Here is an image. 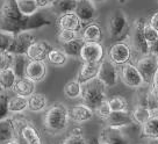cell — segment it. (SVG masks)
<instances>
[{
    "label": "cell",
    "mask_w": 158,
    "mask_h": 144,
    "mask_svg": "<svg viewBox=\"0 0 158 144\" xmlns=\"http://www.w3.org/2000/svg\"><path fill=\"white\" fill-rule=\"evenodd\" d=\"M49 8L40 10L33 15H23L20 12L16 0H1L0 2V30L19 34L43 28L52 23V12Z\"/></svg>",
    "instance_id": "1"
},
{
    "label": "cell",
    "mask_w": 158,
    "mask_h": 144,
    "mask_svg": "<svg viewBox=\"0 0 158 144\" xmlns=\"http://www.w3.org/2000/svg\"><path fill=\"white\" fill-rule=\"evenodd\" d=\"M70 110L63 102H54L45 109L43 127L47 133L58 135L65 131L70 123Z\"/></svg>",
    "instance_id": "2"
},
{
    "label": "cell",
    "mask_w": 158,
    "mask_h": 144,
    "mask_svg": "<svg viewBox=\"0 0 158 144\" xmlns=\"http://www.w3.org/2000/svg\"><path fill=\"white\" fill-rule=\"evenodd\" d=\"M106 88L107 87L104 85V83L98 78L86 81L83 84V89H81V95H80L81 102L87 105L94 110L99 104H101L104 100L107 99Z\"/></svg>",
    "instance_id": "3"
},
{
    "label": "cell",
    "mask_w": 158,
    "mask_h": 144,
    "mask_svg": "<svg viewBox=\"0 0 158 144\" xmlns=\"http://www.w3.org/2000/svg\"><path fill=\"white\" fill-rule=\"evenodd\" d=\"M144 22H145V19L144 18H139V19H136V20L134 21L133 25L130 26L128 37L129 40H130L129 44H130L131 50H133V58L135 55L138 58L139 56L147 55V54L150 52V47H149L148 42H147L143 34Z\"/></svg>",
    "instance_id": "4"
},
{
    "label": "cell",
    "mask_w": 158,
    "mask_h": 144,
    "mask_svg": "<svg viewBox=\"0 0 158 144\" xmlns=\"http://www.w3.org/2000/svg\"><path fill=\"white\" fill-rule=\"evenodd\" d=\"M107 30L109 36L115 41H122L128 37L130 25L127 14L122 10H115L107 20Z\"/></svg>",
    "instance_id": "5"
},
{
    "label": "cell",
    "mask_w": 158,
    "mask_h": 144,
    "mask_svg": "<svg viewBox=\"0 0 158 144\" xmlns=\"http://www.w3.org/2000/svg\"><path fill=\"white\" fill-rule=\"evenodd\" d=\"M15 125L19 137L23 144H43L40 131L33 122L22 117L20 114L14 115Z\"/></svg>",
    "instance_id": "6"
},
{
    "label": "cell",
    "mask_w": 158,
    "mask_h": 144,
    "mask_svg": "<svg viewBox=\"0 0 158 144\" xmlns=\"http://www.w3.org/2000/svg\"><path fill=\"white\" fill-rule=\"evenodd\" d=\"M106 57L118 66L133 60V50L127 41H115L106 51Z\"/></svg>",
    "instance_id": "7"
},
{
    "label": "cell",
    "mask_w": 158,
    "mask_h": 144,
    "mask_svg": "<svg viewBox=\"0 0 158 144\" xmlns=\"http://www.w3.org/2000/svg\"><path fill=\"white\" fill-rule=\"evenodd\" d=\"M136 65L139 73L142 76L145 85H151L153 81V77L156 75L158 68V56L149 52L147 55L139 56L137 60L134 62Z\"/></svg>",
    "instance_id": "8"
},
{
    "label": "cell",
    "mask_w": 158,
    "mask_h": 144,
    "mask_svg": "<svg viewBox=\"0 0 158 144\" xmlns=\"http://www.w3.org/2000/svg\"><path fill=\"white\" fill-rule=\"evenodd\" d=\"M118 68H120L118 69L120 70V79L122 80V83L126 86L134 89H139L143 86H147L144 84V80L139 73V71L133 62L126 63Z\"/></svg>",
    "instance_id": "9"
},
{
    "label": "cell",
    "mask_w": 158,
    "mask_h": 144,
    "mask_svg": "<svg viewBox=\"0 0 158 144\" xmlns=\"http://www.w3.org/2000/svg\"><path fill=\"white\" fill-rule=\"evenodd\" d=\"M99 80H101L106 87H113L118 83L120 79V70L116 64H114L112 60H109L107 57L99 63Z\"/></svg>",
    "instance_id": "10"
},
{
    "label": "cell",
    "mask_w": 158,
    "mask_h": 144,
    "mask_svg": "<svg viewBox=\"0 0 158 144\" xmlns=\"http://www.w3.org/2000/svg\"><path fill=\"white\" fill-rule=\"evenodd\" d=\"M106 57V50L101 42H85L79 58L83 63H100Z\"/></svg>",
    "instance_id": "11"
},
{
    "label": "cell",
    "mask_w": 158,
    "mask_h": 144,
    "mask_svg": "<svg viewBox=\"0 0 158 144\" xmlns=\"http://www.w3.org/2000/svg\"><path fill=\"white\" fill-rule=\"evenodd\" d=\"M73 12L84 26L89 22H93L98 16V10L92 0H77Z\"/></svg>",
    "instance_id": "12"
},
{
    "label": "cell",
    "mask_w": 158,
    "mask_h": 144,
    "mask_svg": "<svg viewBox=\"0 0 158 144\" xmlns=\"http://www.w3.org/2000/svg\"><path fill=\"white\" fill-rule=\"evenodd\" d=\"M35 41L36 37L30 31H22L19 34H15L13 36V41L10 43L8 51L13 55H26L30 44Z\"/></svg>",
    "instance_id": "13"
},
{
    "label": "cell",
    "mask_w": 158,
    "mask_h": 144,
    "mask_svg": "<svg viewBox=\"0 0 158 144\" xmlns=\"http://www.w3.org/2000/svg\"><path fill=\"white\" fill-rule=\"evenodd\" d=\"M48 73V66L45 60H28L26 66L25 77L34 83H40L44 80Z\"/></svg>",
    "instance_id": "14"
},
{
    "label": "cell",
    "mask_w": 158,
    "mask_h": 144,
    "mask_svg": "<svg viewBox=\"0 0 158 144\" xmlns=\"http://www.w3.org/2000/svg\"><path fill=\"white\" fill-rule=\"evenodd\" d=\"M107 127L110 128H116V129H122L126 127H131L135 125L133 116H131V110H121V112H112L110 116L106 121Z\"/></svg>",
    "instance_id": "15"
},
{
    "label": "cell",
    "mask_w": 158,
    "mask_h": 144,
    "mask_svg": "<svg viewBox=\"0 0 158 144\" xmlns=\"http://www.w3.org/2000/svg\"><path fill=\"white\" fill-rule=\"evenodd\" d=\"M51 48H52V45L50 44L48 41L36 40L30 44L26 52V56L30 60H45L48 52L51 50Z\"/></svg>",
    "instance_id": "16"
},
{
    "label": "cell",
    "mask_w": 158,
    "mask_h": 144,
    "mask_svg": "<svg viewBox=\"0 0 158 144\" xmlns=\"http://www.w3.org/2000/svg\"><path fill=\"white\" fill-rule=\"evenodd\" d=\"M57 27H58V29L74 30L80 34L84 25L74 12H69V13L57 16Z\"/></svg>",
    "instance_id": "17"
},
{
    "label": "cell",
    "mask_w": 158,
    "mask_h": 144,
    "mask_svg": "<svg viewBox=\"0 0 158 144\" xmlns=\"http://www.w3.org/2000/svg\"><path fill=\"white\" fill-rule=\"evenodd\" d=\"M99 139L106 144H130L127 136L121 131V129L106 127L100 131Z\"/></svg>",
    "instance_id": "18"
},
{
    "label": "cell",
    "mask_w": 158,
    "mask_h": 144,
    "mask_svg": "<svg viewBox=\"0 0 158 144\" xmlns=\"http://www.w3.org/2000/svg\"><path fill=\"white\" fill-rule=\"evenodd\" d=\"M94 116V110L89 107L85 104H78L74 107H72V109L70 110V120L73 121L74 123H85L89 122V120H92Z\"/></svg>",
    "instance_id": "19"
},
{
    "label": "cell",
    "mask_w": 158,
    "mask_h": 144,
    "mask_svg": "<svg viewBox=\"0 0 158 144\" xmlns=\"http://www.w3.org/2000/svg\"><path fill=\"white\" fill-rule=\"evenodd\" d=\"M80 36L85 42H101L104 39V31L101 26L93 21L83 27Z\"/></svg>",
    "instance_id": "20"
},
{
    "label": "cell",
    "mask_w": 158,
    "mask_h": 144,
    "mask_svg": "<svg viewBox=\"0 0 158 144\" xmlns=\"http://www.w3.org/2000/svg\"><path fill=\"white\" fill-rule=\"evenodd\" d=\"M16 137H18V131H16L14 117L7 116L5 119L0 120V141L6 142L8 139Z\"/></svg>",
    "instance_id": "21"
},
{
    "label": "cell",
    "mask_w": 158,
    "mask_h": 144,
    "mask_svg": "<svg viewBox=\"0 0 158 144\" xmlns=\"http://www.w3.org/2000/svg\"><path fill=\"white\" fill-rule=\"evenodd\" d=\"M35 87H36V83L31 81V80L26 78V77H22V78L16 79L14 86L12 88V92L14 94L28 98L29 95H31L35 92Z\"/></svg>",
    "instance_id": "22"
},
{
    "label": "cell",
    "mask_w": 158,
    "mask_h": 144,
    "mask_svg": "<svg viewBox=\"0 0 158 144\" xmlns=\"http://www.w3.org/2000/svg\"><path fill=\"white\" fill-rule=\"evenodd\" d=\"M99 63H83L79 68L77 80L80 84H84L86 81L94 79L98 77Z\"/></svg>",
    "instance_id": "23"
},
{
    "label": "cell",
    "mask_w": 158,
    "mask_h": 144,
    "mask_svg": "<svg viewBox=\"0 0 158 144\" xmlns=\"http://www.w3.org/2000/svg\"><path fill=\"white\" fill-rule=\"evenodd\" d=\"M28 108L27 109L33 112V113H40L43 112L48 108L49 102H48V98L45 97L43 93H37L34 92L31 95H29L28 98Z\"/></svg>",
    "instance_id": "24"
},
{
    "label": "cell",
    "mask_w": 158,
    "mask_h": 144,
    "mask_svg": "<svg viewBox=\"0 0 158 144\" xmlns=\"http://www.w3.org/2000/svg\"><path fill=\"white\" fill-rule=\"evenodd\" d=\"M7 108H8L10 114H22L28 108V99L25 97H21V95L13 94L12 97H8Z\"/></svg>",
    "instance_id": "25"
},
{
    "label": "cell",
    "mask_w": 158,
    "mask_h": 144,
    "mask_svg": "<svg viewBox=\"0 0 158 144\" xmlns=\"http://www.w3.org/2000/svg\"><path fill=\"white\" fill-rule=\"evenodd\" d=\"M152 114H155V112H152L151 109H149L147 106L141 104H136L135 107L131 109V116H133L134 121L136 124L142 125L144 124Z\"/></svg>",
    "instance_id": "26"
},
{
    "label": "cell",
    "mask_w": 158,
    "mask_h": 144,
    "mask_svg": "<svg viewBox=\"0 0 158 144\" xmlns=\"http://www.w3.org/2000/svg\"><path fill=\"white\" fill-rule=\"evenodd\" d=\"M76 1L74 0H55L49 7V10L56 15V18L58 15L65 14L69 12H73Z\"/></svg>",
    "instance_id": "27"
},
{
    "label": "cell",
    "mask_w": 158,
    "mask_h": 144,
    "mask_svg": "<svg viewBox=\"0 0 158 144\" xmlns=\"http://www.w3.org/2000/svg\"><path fill=\"white\" fill-rule=\"evenodd\" d=\"M68 60L69 57L65 54L62 49H57V48H51L49 52H48V56H47V62L49 64L54 65V66H64L66 63H68Z\"/></svg>",
    "instance_id": "28"
},
{
    "label": "cell",
    "mask_w": 158,
    "mask_h": 144,
    "mask_svg": "<svg viewBox=\"0 0 158 144\" xmlns=\"http://www.w3.org/2000/svg\"><path fill=\"white\" fill-rule=\"evenodd\" d=\"M84 43H85V41L83 40V37L79 35L77 39L70 41L68 43L62 44V50L68 55V57H79Z\"/></svg>",
    "instance_id": "29"
},
{
    "label": "cell",
    "mask_w": 158,
    "mask_h": 144,
    "mask_svg": "<svg viewBox=\"0 0 158 144\" xmlns=\"http://www.w3.org/2000/svg\"><path fill=\"white\" fill-rule=\"evenodd\" d=\"M16 79H18V77H16L14 70L12 68L0 71V85L5 92L12 91Z\"/></svg>",
    "instance_id": "30"
},
{
    "label": "cell",
    "mask_w": 158,
    "mask_h": 144,
    "mask_svg": "<svg viewBox=\"0 0 158 144\" xmlns=\"http://www.w3.org/2000/svg\"><path fill=\"white\" fill-rule=\"evenodd\" d=\"M81 89H83V84H80L78 80H70L64 86V95L71 100L79 99L81 95Z\"/></svg>",
    "instance_id": "31"
},
{
    "label": "cell",
    "mask_w": 158,
    "mask_h": 144,
    "mask_svg": "<svg viewBox=\"0 0 158 144\" xmlns=\"http://www.w3.org/2000/svg\"><path fill=\"white\" fill-rule=\"evenodd\" d=\"M60 144H87V141L83 133V128L81 127L73 128L72 131L62 141Z\"/></svg>",
    "instance_id": "32"
},
{
    "label": "cell",
    "mask_w": 158,
    "mask_h": 144,
    "mask_svg": "<svg viewBox=\"0 0 158 144\" xmlns=\"http://www.w3.org/2000/svg\"><path fill=\"white\" fill-rule=\"evenodd\" d=\"M28 60H29L26 55H14V60H13L12 69L14 70L15 75H16L18 78L25 77L26 66H27Z\"/></svg>",
    "instance_id": "33"
},
{
    "label": "cell",
    "mask_w": 158,
    "mask_h": 144,
    "mask_svg": "<svg viewBox=\"0 0 158 144\" xmlns=\"http://www.w3.org/2000/svg\"><path fill=\"white\" fill-rule=\"evenodd\" d=\"M20 12L23 15H33L40 10L36 0H16Z\"/></svg>",
    "instance_id": "34"
},
{
    "label": "cell",
    "mask_w": 158,
    "mask_h": 144,
    "mask_svg": "<svg viewBox=\"0 0 158 144\" xmlns=\"http://www.w3.org/2000/svg\"><path fill=\"white\" fill-rule=\"evenodd\" d=\"M108 102L112 108V112H121V110L129 109L128 102L122 95H113L110 99H108Z\"/></svg>",
    "instance_id": "35"
},
{
    "label": "cell",
    "mask_w": 158,
    "mask_h": 144,
    "mask_svg": "<svg viewBox=\"0 0 158 144\" xmlns=\"http://www.w3.org/2000/svg\"><path fill=\"white\" fill-rule=\"evenodd\" d=\"M94 114L98 116L100 120H102V121H107L108 117L110 116L112 114V108H110V106H109V102H108V99L104 100L101 104H99L97 106V108L94 109Z\"/></svg>",
    "instance_id": "36"
},
{
    "label": "cell",
    "mask_w": 158,
    "mask_h": 144,
    "mask_svg": "<svg viewBox=\"0 0 158 144\" xmlns=\"http://www.w3.org/2000/svg\"><path fill=\"white\" fill-rule=\"evenodd\" d=\"M143 34L147 42H148L149 47L152 45L156 42V40L158 39V31L153 28L152 26L149 25L147 19H145V22H144V26H143Z\"/></svg>",
    "instance_id": "37"
},
{
    "label": "cell",
    "mask_w": 158,
    "mask_h": 144,
    "mask_svg": "<svg viewBox=\"0 0 158 144\" xmlns=\"http://www.w3.org/2000/svg\"><path fill=\"white\" fill-rule=\"evenodd\" d=\"M79 33L74 31V30H69V29H58V33H57V40L60 44H64V43H68L70 41L77 39L79 36Z\"/></svg>",
    "instance_id": "38"
},
{
    "label": "cell",
    "mask_w": 158,
    "mask_h": 144,
    "mask_svg": "<svg viewBox=\"0 0 158 144\" xmlns=\"http://www.w3.org/2000/svg\"><path fill=\"white\" fill-rule=\"evenodd\" d=\"M14 55L10 51H0V71L10 69L13 65Z\"/></svg>",
    "instance_id": "39"
},
{
    "label": "cell",
    "mask_w": 158,
    "mask_h": 144,
    "mask_svg": "<svg viewBox=\"0 0 158 144\" xmlns=\"http://www.w3.org/2000/svg\"><path fill=\"white\" fill-rule=\"evenodd\" d=\"M13 34L0 30V51H8L10 43L13 41Z\"/></svg>",
    "instance_id": "40"
},
{
    "label": "cell",
    "mask_w": 158,
    "mask_h": 144,
    "mask_svg": "<svg viewBox=\"0 0 158 144\" xmlns=\"http://www.w3.org/2000/svg\"><path fill=\"white\" fill-rule=\"evenodd\" d=\"M8 97L6 92L0 93V120L5 119L10 115L8 108H7V101H8Z\"/></svg>",
    "instance_id": "41"
},
{
    "label": "cell",
    "mask_w": 158,
    "mask_h": 144,
    "mask_svg": "<svg viewBox=\"0 0 158 144\" xmlns=\"http://www.w3.org/2000/svg\"><path fill=\"white\" fill-rule=\"evenodd\" d=\"M147 21L149 22V25L152 26L153 28L158 31V10L153 12L152 14L150 15L148 19H147Z\"/></svg>",
    "instance_id": "42"
},
{
    "label": "cell",
    "mask_w": 158,
    "mask_h": 144,
    "mask_svg": "<svg viewBox=\"0 0 158 144\" xmlns=\"http://www.w3.org/2000/svg\"><path fill=\"white\" fill-rule=\"evenodd\" d=\"M36 1H37L40 10H44V8H49L55 0H36Z\"/></svg>",
    "instance_id": "43"
},
{
    "label": "cell",
    "mask_w": 158,
    "mask_h": 144,
    "mask_svg": "<svg viewBox=\"0 0 158 144\" xmlns=\"http://www.w3.org/2000/svg\"><path fill=\"white\" fill-rule=\"evenodd\" d=\"M150 52L153 55L158 56V39L156 40V42L152 45H150Z\"/></svg>",
    "instance_id": "44"
},
{
    "label": "cell",
    "mask_w": 158,
    "mask_h": 144,
    "mask_svg": "<svg viewBox=\"0 0 158 144\" xmlns=\"http://www.w3.org/2000/svg\"><path fill=\"white\" fill-rule=\"evenodd\" d=\"M4 144H23V143H22V141L19 137H16V138H12L6 141V142H4Z\"/></svg>",
    "instance_id": "45"
},
{
    "label": "cell",
    "mask_w": 158,
    "mask_h": 144,
    "mask_svg": "<svg viewBox=\"0 0 158 144\" xmlns=\"http://www.w3.org/2000/svg\"><path fill=\"white\" fill-rule=\"evenodd\" d=\"M151 85H152L155 88H158V68H157V71H156V75L153 77V81Z\"/></svg>",
    "instance_id": "46"
},
{
    "label": "cell",
    "mask_w": 158,
    "mask_h": 144,
    "mask_svg": "<svg viewBox=\"0 0 158 144\" xmlns=\"http://www.w3.org/2000/svg\"><path fill=\"white\" fill-rule=\"evenodd\" d=\"M148 144H158V137H157V138L148 139Z\"/></svg>",
    "instance_id": "47"
},
{
    "label": "cell",
    "mask_w": 158,
    "mask_h": 144,
    "mask_svg": "<svg viewBox=\"0 0 158 144\" xmlns=\"http://www.w3.org/2000/svg\"><path fill=\"white\" fill-rule=\"evenodd\" d=\"M94 4H98V2H105L106 0H92Z\"/></svg>",
    "instance_id": "48"
},
{
    "label": "cell",
    "mask_w": 158,
    "mask_h": 144,
    "mask_svg": "<svg viewBox=\"0 0 158 144\" xmlns=\"http://www.w3.org/2000/svg\"><path fill=\"white\" fill-rule=\"evenodd\" d=\"M127 1H129V0H118V2H120V4H126Z\"/></svg>",
    "instance_id": "49"
},
{
    "label": "cell",
    "mask_w": 158,
    "mask_h": 144,
    "mask_svg": "<svg viewBox=\"0 0 158 144\" xmlns=\"http://www.w3.org/2000/svg\"><path fill=\"white\" fill-rule=\"evenodd\" d=\"M97 144H106V143H104V142H101L100 139H98V141H97Z\"/></svg>",
    "instance_id": "50"
},
{
    "label": "cell",
    "mask_w": 158,
    "mask_h": 144,
    "mask_svg": "<svg viewBox=\"0 0 158 144\" xmlns=\"http://www.w3.org/2000/svg\"><path fill=\"white\" fill-rule=\"evenodd\" d=\"M153 88H155V87H153ZM155 92H156V95H157V99H158V88H155Z\"/></svg>",
    "instance_id": "51"
},
{
    "label": "cell",
    "mask_w": 158,
    "mask_h": 144,
    "mask_svg": "<svg viewBox=\"0 0 158 144\" xmlns=\"http://www.w3.org/2000/svg\"><path fill=\"white\" fill-rule=\"evenodd\" d=\"M2 92H5V91H4V88H2L1 85H0V93H2Z\"/></svg>",
    "instance_id": "52"
},
{
    "label": "cell",
    "mask_w": 158,
    "mask_h": 144,
    "mask_svg": "<svg viewBox=\"0 0 158 144\" xmlns=\"http://www.w3.org/2000/svg\"><path fill=\"white\" fill-rule=\"evenodd\" d=\"M0 144H4V142H1V141H0Z\"/></svg>",
    "instance_id": "53"
},
{
    "label": "cell",
    "mask_w": 158,
    "mask_h": 144,
    "mask_svg": "<svg viewBox=\"0 0 158 144\" xmlns=\"http://www.w3.org/2000/svg\"><path fill=\"white\" fill-rule=\"evenodd\" d=\"M157 115H158V112H157Z\"/></svg>",
    "instance_id": "54"
},
{
    "label": "cell",
    "mask_w": 158,
    "mask_h": 144,
    "mask_svg": "<svg viewBox=\"0 0 158 144\" xmlns=\"http://www.w3.org/2000/svg\"><path fill=\"white\" fill-rule=\"evenodd\" d=\"M74 1H77V0H74Z\"/></svg>",
    "instance_id": "55"
},
{
    "label": "cell",
    "mask_w": 158,
    "mask_h": 144,
    "mask_svg": "<svg viewBox=\"0 0 158 144\" xmlns=\"http://www.w3.org/2000/svg\"><path fill=\"white\" fill-rule=\"evenodd\" d=\"M0 2H1V0H0Z\"/></svg>",
    "instance_id": "56"
}]
</instances>
